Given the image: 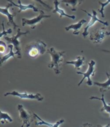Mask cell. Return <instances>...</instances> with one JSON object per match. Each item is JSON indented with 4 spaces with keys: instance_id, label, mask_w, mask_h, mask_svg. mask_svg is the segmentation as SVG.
Masks as SVG:
<instances>
[{
    "instance_id": "obj_2",
    "label": "cell",
    "mask_w": 110,
    "mask_h": 127,
    "mask_svg": "<svg viewBox=\"0 0 110 127\" xmlns=\"http://www.w3.org/2000/svg\"><path fill=\"white\" fill-rule=\"evenodd\" d=\"M46 47L47 45L45 42L41 40H37L26 46L25 52L30 58H35L47 52Z\"/></svg>"
},
{
    "instance_id": "obj_19",
    "label": "cell",
    "mask_w": 110,
    "mask_h": 127,
    "mask_svg": "<svg viewBox=\"0 0 110 127\" xmlns=\"http://www.w3.org/2000/svg\"><path fill=\"white\" fill-rule=\"evenodd\" d=\"M8 47V48H9V52H8L7 54L5 55L4 56H3L1 58V64H0V66H1L3 64V63H5V62H6L10 58L12 57V58H16V56H15L16 52H13V47H14V46H13L12 45H11V44H9Z\"/></svg>"
},
{
    "instance_id": "obj_25",
    "label": "cell",
    "mask_w": 110,
    "mask_h": 127,
    "mask_svg": "<svg viewBox=\"0 0 110 127\" xmlns=\"http://www.w3.org/2000/svg\"><path fill=\"white\" fill-rule=\"evenodd\" d=\"M81 127H95L93 125L90 124V123H85V124L82 125Z\"/></svg>"
},
{
    "instance_id": "obj_8",
    "label": "cell",
    "mask_w": 110,
    "mask_h": 127,
    "mask_svg": "<svg viewBox=\"0 0 110 127\" xmlns=\"http://www.w3.org/2000/svg\"><path fill=\"white\" fill-rule=\"evenodd\" d=\"M95 61L93 60H91L90 62L88 63V69L86 72H77V74H81L83 75L82 79L81 80L78 84V86L79 87L83 82V81L86 78H87V84L88 86H92L93 83L90 79V76H93L95 74Z\"/></svg>"
},
{
    "instance_id": "obj_14",
    "label": "cell",
    "mask_w": 110,
    "mask_h": 127,
    "mask_svg": "<svg viewBox=\"0 0 110 127\" xmlns=\"http://www.w3.org/2000/svg\"><path fill=\"white\" fill-rule=\"evenodd\" d=\"M61 2L65 3L66 6H70L72 11L75 12L78 6L84 2V0H61Z\"/></svg>"
},
{
    "instance_id": "obj_15",
    "label": "cell",
    "mask_w": 110,
    "mask_h": 127,
    "mask_svg": "<svg viewBox=\"0 0 110 127\" xmlns=\"http://www.w3.org/2000/svg\"><path fill=\"white\" fill-rule=\"evenodd\" d=\"M60 4V2L58 1V0H54V10H53V13H58L59 14V18H62L63 16H65V17H67V18H70L72 19H75V16H70V15H68L67 14H66L65 12H64V10L61 9V8H59V5Z\"/></svg>"
},
{
    "instance_id": "obj_1",
    "label": "cell",
    "mask_w": 110,
    "mask_h": 127,
    "mask_svg": "<svg viewBox=\"0 0 110 127\" xmlns=\"http://www.w3.org/2000/svg\"><path fill=\"white\" fill-rule=\"evenodd\" d=\"M47 52L51 56V62L48 65V67L50 69H53L56 74H60L61 73V66L63 59L62 57L66 53L65 51L58 52L54 48H50L47 50Z\"/></svg>"
},
{
    "instance_id": "obj_22",
    "label": "cell",
    "mask_w": 110,
    "mask_h": 127,
    "mask_svg": "<svg viewBox=\"0 0 110 127\" xmlns=\"http://www.w3.org/2000/svg\"><path fill=\"white\" fill-rule=\"evenodd\" d=\"M2 27H3V31L1 32V37H2L3 35H6V34H12V30L11 29H8L7 31H5V26H4V21H3L2 22Z\"/></svg>"
},
{
    "instance_id": "obj_21",
    "label": "cell",
    "mask_w": 110,
    "mask_h": 127,
    "mask_svg": "<svg viewBox=\"0 0 110 127\" xmlns=\"http://www.w3.org/2000/svg\"><path fill=\"white\" fill-rule=\"evenodd\" d=\"M99 3L101 5V7L100 9L98 10V12H100V14H101V16H102V18H104V8L106 7V6H107L108 4H110V0H107L105 3H102V2L101 1H99Z\"/></svg>"
},
{
    "instance_id": "obj_20",
    "label": "cell",
    "mask_w": 110,
    "mask_h": 127,
    "mask_svg": "<svg viewBox=\"0 0 110 127\" xmlns=\"http://www.w3.org/2000/svg\"><path fill=\"white\" fill-rule=\"evenodd\" d=\"M1 119H0V121L1 124H6V123H12L13 121L12 118L9 116L8 113L3 112V111L1 110Z\"/></svg>"
},
{
    "instance_id": "obj_5",
    "label": "cell",
    "mask_w": 110,
    "mask_h": 127,
    "mask_svg": "<svg viewBox=\"0 0 110 127\" xmlns=\"http://www.w3.org/2000/svg\"><path fill=\"white\" fill-rule=\"evenodd\" d=\"M81 10L83 12H86V14H87V15H88L89 17L91 18V20H90L89 22L88 23V25L86 26V27L84 28V32H83V33L82 34V35L84 38H86V36H87V35H88V34H89V32H88V29L92 25H93L96 22L100 23L104 25L105 26H109L108 21H102V20L99 19V18L97 17V12L95 10H92V14H91L90 13H89L88 11L85 10L81 9Z\"/></svg>"
},
{
    "instance_id": "obj_16",
    "label": "cell",
    "mask_w": 110,
    "mask_h": 127,
    "mask_svg": "<svg viewBox=\"0 0 110 127\" xmlns=\"http://www.w3.org/2000/svg\"><path fill=\"white\" fill-rule=\"evenodd\" d=\"M106 76L108 77L107 81L104 83H98L94 82L93 85H97L100 87V92L102 93L106 92L108 90H110V75L108 74V72H106Z\"/></svg>"
},
{
    "instance_id": "obj_7",
    "label": "cell",
    "mask_w": 110,
    "mask_h": 127,
    "mask_svg": "<svg viewBox=\"0 0 110 127\" xmlns=\"http://www.w3.org/2000/svg\"><path fill=\"white\" fill-rule=\"evenodd\" d=\"M5 97L8 96V95H13V96L18 97L19 98L22 99H36L38 101H42L44 99L43 95L39 93L37 94H28L27 92H24L23 93H19L18 91H12L11 92H6L4 94Z\"/></svg>"
},
{
    "instance_id": "obj_10",
    "label": "cell",
    "mask_w": 110,
    "mask_h": 127,
    "mask_svg": "<svg viewBox=\"0 0 110 127\" xmlns=\"http://www.w3.org/2000/svg\"><path fill=\"white\" fill-rule=\"evenodd\" d=\"M12 6V5L11 3H8L5 7H1V8H0V11H1V13L2 14L6 16V17H7V18H8V23H7V25H8V26H9L10 25H13V27H14V29H16V28H19V26H18V25H16V23L14 21V18L15 16H16V13L10 14V13L8 12V9H9L10 7H11Z\"/></svg>"
},
{
    "instance_id": "obj_18",
    "label": "cell",
    "mask_w": 110,
    "mask_h": 127,
    "mask_svg": "<svg viewBox=\"0 0 110 127\" xmlns=\"http://www.w3.org/2000/svg\"><path fill=\"white\" fill-rule=\"evenodd\" d=\"M89 99H97V100H101V101L102 102V104H103V106L101 109V112H107L108 114H109L110 116V103H107L105 101V99H104V94L102 93V97L101 98L100 97H97L95 96H91L89 97Z\"/></svg>"
},
{
    "instance_id": "obj_11",
    "label": "cell",
    "mask_w": 110,
    "mask_h": 127,
    "mask_svg": "<svg viewBox=\"0 0 110 127\" xmlns=\"http://www.w3.org/2000/svg\"><path fill=\"white\" fill-rule=\"evenodd\" d=\"M7 1H8L10 3H11L12 5L16 6V7H18V8H19L18 12H21L25 11V10H27L28 9H32L34 12H36L41 11V10H39L38 8H36L33 4H30V5H23L21 4L20 0H18V4H16L12 0H7Z\"/></svg>"
},
{
    "instance_id": "obj_26",
    "label": "cell",
    "mask_w": 110,
    "mask_h": 127,
    "mask_svg": "<svg viewBox=\"0 0 110 127\" xmlns=\"http://www.w3.org/2000/svg\"><path fill=\"white\" fill-rule=\"evenodd\" d=\"M110 124H108L106 126H102L101 125H98L97 127H110Z\"/></svg>"
},
{
    "instance_id": "obj_12",
    "label": "cell",
    "mask_w": 110,
    "mask_h": 127,
    "mask_svg": "<svg viewBox=\"0 0 110 127\" xmlns=\"http://www.w3.org/2000/svg\"><path fill=\"white\" fill-rule=\"evenodd\" d=\"M33 115H34V117H35V118H37L39 121H40L35 122V125L36 126L46 125L48 127H59V126L60 125H61L62 123H63L64 122V119H61V120L58 121L57 122H56L54 124H52V123H47L46 122V121H43V119H41V118L38 116V115L36 114L35 112H33Z\"/></svg>"
},
{
    "instance_id": "obj_9",
    "label": "cell",
    "mask_w": 110,
    "mask_h": 127,
    "mask_svg": "<svg viewBox=\"0 0 110 127\" xmlns=\"http://www.w3.org/2000/svg\"><path fill=\"white\" fill-rule=\"evenodd\" d=\"M51 17L50 15H45V12L43 10L40 11V14L37 17H35L32 19H27V18H23L22 19V25L24 27L25 25H29L32 29H35L37 24L41 23L43 19L49 18Z\"/></svg>"
},
{
    "instance_id": "obj_23",
    "label": "cell",
    "mask_w": 110,
    "mask_h": 127,
    "mask_svg": "<svg viewBox=\"0 0 110 127\" xmlns=\"http://www.w3.org/2000/svg\"><path fill=\"white\" fill-rule=\"evenodd\" d=\"M34 1H36V2H38V3H39L40 4H41V5H42L43 6H44L45 7H46V8H48L49 10L52 9V8L51 6H50V5H48V4L45 3V2H43L42 0H34Z\"/></svg>"
},
{
    "instance_id": "obj_3",
    "label": "cell",
    "mask_w": 110,
    "mask_h": 127,
    "mask_svg": "<svg viewBox=\"0 0 110 127\" xmlns=\"http://www.w3.org/2000/svg\"><path fill=\"white\" fill-rule=\"evenodd\" d=\"M29 31H26V32H21V29L19 28H18L17 29V34L14 36L12 37H7L6 35H5V39L8 42V43L11 44L14 46L16 50V54H17V58L18 59H21V48L19 47L20 45V42L18 40L19 37H20L22 35H27L29 34Z\"/></svg>"
},
{
    "instance_id": "obj_17",
    "label": "cell",
    "mask_w": 110,
    "mask_h": 127,
    "mask_svg": "<svg viewBox=\"0 0 110 127\" xmlns=\"http://www.w3.org/2000/svg\"><path fill=\"white\" fill-rule=\"evenodd\" d=\"M77 60L75 61H68L66 62V64H73L75 66L76 70H81V67L84 65L85 58L84 56L77 57Z\"/></svg>"
},
{
    "instance_id": "obj_13",
    "label": "cell",
    "mask_w": 110,
    "mask_h": 127,
    "mask_svg": "<svg viewBox=\"0 0 110 127\" xmlns=\"http://www.w3.org/2000/svg\"><path fill=\"white\" fill-rule=\"evenodd\" d=\"M85 23H86V20L84 19H82L81 21L77 23H75V24L70 25L64 27V29L66 31H69L71 29H73V31H74L73 32V35H79L80 29H81V27Z\"/></svg>"
},
{
    "instance_id": "obj_6",
    "label": "cell",
    "mask_w": 110,
    "mask_h": 127,
    "mask_svg": "<svg viewBox=\"0 0 110 127\" xmlns=\"http://www.w3.org/2000/svg\"><path fill=\"white\" fill-rule=\"evenodd\" d=\"M110 35V31H107L105 27H101L99 29H96L90 33L89 39L94 43H101L105 37Z\"/></svg>"
},
{
    "instance_id": "obj_4",
    "label": "cell",
    "mask_w": 110,
    "mask_h": 127,
    "mask_svg": "<svg viewBox=\"0 0 110 127\" xmlns=\"http://www.w3.org/2000/svg\"><path fill=\"white\" fill-rule=\"evenodd\" d=\"M18 111L19 113V119L22 122V125L21 127H30L32 121H34V116L31 115L24 108L22 105H18Z\"/></svg>"
},
{
    "instance_id": "obj_24",
    "label": "cell",
    "mask_w": 110,
    "mask_h": 127,
    "mask_svg": "<svg viewBox=\"0 0 110 127\" xmlns=\"http://www.w3.org/2000/svg\"><path fill=\"white\" fill-rule=\"evenodd\" d=\"M0 45H1V52L3 53L5 51V48H6V45L5 44V43L3 41H0Z\"/></svg>"
}]
</instances>
